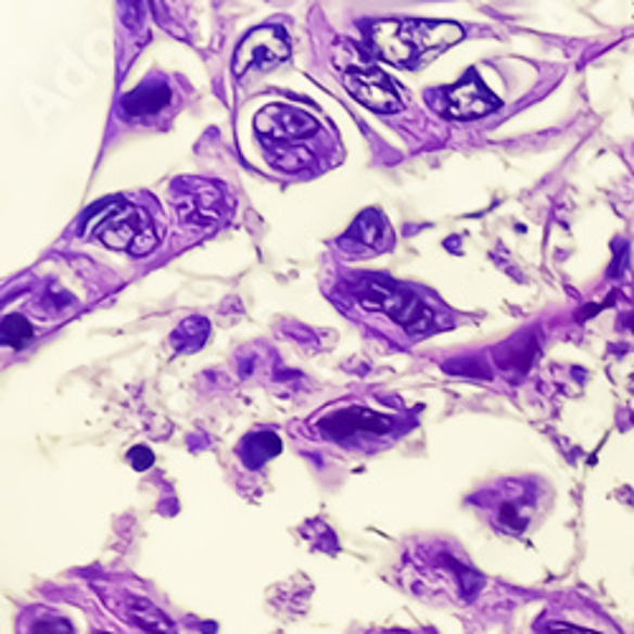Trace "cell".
<instances>
[{
	"label": "cell",
	"mask_w": 634,
	"mask_h": 634,
	"mask_svg": "<svg viewBox=\"0 0 634 634\" xmlns=\"http://www.w3.org/2000/svg\"><path fill=\"white\" fill-rule=\"evenodd\" d=\"M376 54L402 69H417L444 49L462 41V28L447 21H379L371 26Z\"/></svg>",
	"instance_id": "cell-1"
},
{
	"label": "cell",
	"mask_w": 634,
	"mask_h": 634,
	"mask_svg": "<svg viewBox=\"0 0 634 634\" xmlns=\"http://www.w3.org/2000/svg\"><path fill=\"white\" fill-rule=\"evenodd\" d=\"M85 237H97L112 249L145 256L157 244V231L145 211L125 201H104L89 211Z\"/></svg>",
	"instance_id": "cell-2"
},
{
	"label": "cell",
	"mask_w": 634,
	"mask_h": 634,
	"mask_svg": "<svg viewBox=\"0 0 634 634\" xmlns=\"http://www.w3.org/2000/svg\"><path fill=\"white\" fill-rule=\"evenodd\" d=\"M358 300L360 305L381 309L391 320H396L398 326L409 330V333H429L434 328V315L417 294L406 287H398L386 279H366L358 287Z\"/></svg>",
	"instance_id": "cell-3"
},
{
	"label": "cell",
	"mask_w": 634,
	"mask_h": 634,
	"mask_svg": "<svg viewBox=\"0 0 634 634\" xmlns=\"http://www.w3.org/2000/svg\"><path fill=\"white\" fill-rule=\"evenodd\" d=\"M343 85L348 92L356 97L360 104H366L368 110L373 112H398L404 107V92L394 85L386 74L376 66H356V69H348L343 77Z\"/></svg>",
	"instance_id": "cell-4"
},
{
	"label": "cell",
	"mask_w": 634,
	"mask_h": 634,
	"mask_svg": "<svg viewBox=\"0 0 634 634\" xmlns=\"http://www.w3.org/2000/svg\"><path fill=\"white\" fill-rule=\"evenodd\" d=\"M256 132L275 140L277 145L292 148L317 132V119L292 104H267L254 119Z\"/></svg>",
	"instance_id": "cell-5"
},
{
	"label": "cell",
	"mask_w": 634,
	"mask_h": 634,
	"mask_svg": "<svg viewBox=\"0 0 634 634\" xmlns=\"http://www.w3.org/2000/svg\"><path fill=\"white\" fill-rule=\"evenodd\" d=\"M290 56V41L282 28L262 26L254 28L252 34L241 41V47L233 54V74L244 77L246 69H271V66L282 64Z\"/></svg>",
	"instance_id": "cell-6"
},
{
	"label": "cell",
	"mask_w": 634,
	"mask_h": 634,
	"mask_svg": "<svg viewBox=\"0 0 634 634\" xmlns=\"http://www.w3.org/2000/svg\"><path fill=\"white\" fill-rule=\"evenodd\" d=\"M500 107V100L490 92L478 72H467L459 85L444 92V115L452 119H474L485 117Z\"/></svg>",
	"instance_id": "cell-7"
},
{
	"label": "cell",
	"mask_w": 634,
	"mask_h": 634,
	"mask_svg": "<svg viewBox=\"0 0 634 634\" xmlns=\"http://www.w3.org/2000/svg\"><path fill=\"white\" fill-rule=\"evenodd\" d=\"M322 432L333 440H345V436L368 432V434H386L394 429V419L381 417V414L368 411L364 406H351V409H343L333 414V417L322 419L320 424Z\"/></svg>",
	"instance_id": "cell-8"
},
{
	"label": "cell",
	"mask_w": 634,
	"mask_h": 634,
	"mask_svg": "<svg viewBox=\"0 0 634 634\" xmlns=\"http://www.w3.org/2000/svg\"><path fill=\"white\" fill-rule=\"evenodd\" d=\"M178 193L180 214L195 224H214L218 208L224 206L221 191L216 186L203 183V180H183L178 186Z\"/></svg>",
	"instance_id": "cell-9"
},
{
	"label": "cell",
	"mask_w": 634,
	"mask_h": 634,
	"mask_svg": "<svg viewBox=\"0 0 634 634\" xmlns=\"http://www.w3.org/2000/svg\"><path fill=\"white\" fill-rule=\"evenodd\" d=\"M170 102V89L165 85H142L125 97V112L132 117H148L161 112Z\"/></svg>",
	"instance_id": "cell-10"
},
{
	"label": "cell",
	"mask_w": 634,
	"mask_h": 634,
	"mask_svg": "<svg viewBox=\"0 0 634 634\" xmlns=\"http://www.w3.org/2000/svg\"><path fill=\"white\" fill-rule=\"evenodd\" d=\"M127 609H130L132 622L138 624L140 630H145L148 634H178L170 619L165 617V611L157 609L155 604H150L148 599L132 596V599L127 601Z\"/></svg>",
	"instance_id": "cell-11"
},
{
	"label": "cell",
	"mask_w": 634,
	"mask_h": 634,
	"mask_svg": "<svg viewBox=\"0 0 634 634\" xmlns=\"http://www.w3.org/2000/svg\"><path fill=\"white\" fill-rule=\"evenodd\" d=\"M353 233L360 244L371 246V249H389L391 246V229L379 211H366L364 216L358 218L356 226H353Z\"/></svg>",
	"instance_id": "cell-12"
},
{
	"label": "cell",
	"mask_w": 634,
	"mask_h": 634,
	"mask_svg": "<svg viewBox=\"0 0 634 634\" xmlns=\"http://www.w3.org/2000/svg\"><path fill=\"white\" fill-rule=\"evenodd\" d=\"M279 452H282V442L271 432H256L241 444V457L249 467H262L267 459L277 457Z\"/></svg>",
	"instance_id": "cell-13"
},
{
	"label": "cell",
	"mask_w": 634,
	"mask_h": 634,
	"mask_svg": "<svg viewBox=\"0 0 634 634\" xmlns=\"http://www.w3.org/2000/svg\"><path fill=\"white\" fill-rule=\"evenodd\" d=\"M208 333H211L208 320H203V317H188V320L180 322L176 333L170 335L173 348H176L178 353L199 351L201 345L208 341Z\"/></svg>",
	"instance_id": "cell-14"
},
{
	"label": "cell",
	"mask_w": 634,
	"mask_h": 634,
	"mask_svg": "<svg viewBox=\"0 0 634 634\" xmlns=\"http://www.w3.org/2000/svg\"><path fill=\"white\" fill-rule=\"evenodd\" d=\"M0 338L9 348H24L26 343H31L34 328L26 317L21 315H5L3 317V328H0Z\"/></svg>",
	"instance_id": "cell-15"
},
{
	"label": "cell",
	"mask_w": 634,
	"mask_h": 634,
	"mask_svg": "<svg viewBox=\"0 0 634 634\" xmlns=\"http://www.w3.org/2000/svg\"><path fill=\"white\" fill-rule=\"evenodd\" d=\"M31 634H74V630L66 619L54 617V619H41V622H36Z\"/></svg>",
	"instance_id": "cell-16"
},
{
	"label": "cell",
	"mask_w": 634,
	"mask_h": 634,
	"mask_svg": "<svg viewBox=\"0 0 634 634\" xmlns=\"http://www.w3.org/2000/svg\"><path fill=\"white\" fill-rule=\"evenodd\" d=\"M127 459H130V465H132L138 472L148 470V467L155 462L153 452H150L148 447H132L130 452H127Z\"/></svg>",
	"instance_id": "cell-17"
},
{
	"label": "cell",
	"mask_w": 634,
	"mask_h": 634,
	"mask_svg": "<svg viewBox=\"0 0 634 634\" xmlns=\"http://www.w3.org/2000/svg\"><path fill=\"white\" fill-rule=\"evenodd\" d=\"M100 634H110V632H100Z\"/></svg>",
	"instance_id": "cell-18"
}]
</instances>
